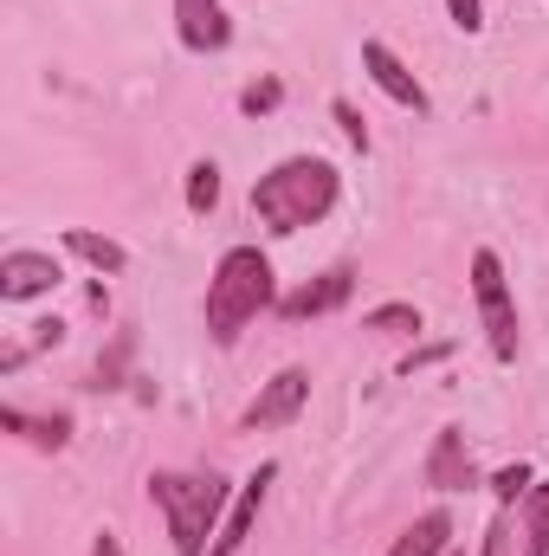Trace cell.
Masks as SVG:
<instances>
[{
	"label": "cell",
	"mask_w": 549,
	"mask_h": 556,
	"mask_svg": "<svg viewBox=\"0 0 549 556\" xmlns=\"http://www.w3.org/2000/svg\"><path fill=\"white\" fill-rule=\"evenodd\" d=\"M330 207H336V168L323 155H291L253 181V214L266 233H297V227L323 220Z\"/></svg>",
	"instance_id": "6da1fadb"
},
{
	"label": "cell",
	"mask_w": 549,
	"mask_h": 556,
	"mask_svg": "<svg viewBox=\"0 0 549 556\" xmlns=\"http://www.w3.org/2000/svg\"><path fill=\"white\" fill-rule=\"evenodd\" d=\"M266 304H272V266H266V253L233 247V253L214 266V278H207V330H214V343L233 350L240 330H246Z\"/></svg>",
	"instance_id": "7a4b0ae2"
},
{
	"label": "cell",
	"mask_w": 549,
	"mask_h": 556,
	"mask_svg": "<svg viewBox=\"0 0 549 556\" xmlns=\"http://www.w3.org/2000/svg\"><path fill=\"white\" fill-rule=\"evenodd\" d=\"M149 498L162 505L175 551L207 556L214 518L227 511V479H220V472H155V479H149Z\"/></svg>",
	"instance_id": "3957f363"
},
{
	"label": "cell",
	"mask_w": 549,
	"mask_h": 556,
	"mask_svg": "<svg viewBox=\"0 0 549 556\" xmlns=\"http://www.w3.org/2000/svg\"><path fill=\"white\" fill-rule=\"evenodd\" d=\"M472 291H478V317H485L491 356L518 363V304H511V285H505L498 253H472Z\"/></svg>",
	"instance_id": "277c9868"
},
{
	"label": "cell",
	"mask_w": 549,
	"mask_h": 556,
	"mask_svg": "<svg viewBox=\"0 0 549 556\" xmlns=\"http://www.w3.org/2000/svg\"><path fill=\"white\" fill-rule=\"evenodd\" d=\"M278 479V466H259L246 485H240V498H233V511H227V525H220V538L207 544V556H240L246 551V538H253V525H259V505H266V485Z\"/></svg>",
	"instance_id": "5b68a950"
},
{
	"label": "cell",
	"mask_w": 549,
	"mask_h": 556,
	"mask_svg": "<svg viewBox=\"0 0 549 556\" xmlns=\"http://www.w3.org/2000/svg\"><path fill=\"white\" fill-rule=\"evenodd\" d=\"M310 402V376L304 369H278L272 382L259 389V402L246 408V433H259V427H284V420H297V408Z\"/></svg>",
	"instance_id": "8992f818"
},
{
	"label": "cell",
	"mask_w": 549,
	"mask_h": 556,
	"mask_svg": "<svg viewBox=\"0 0 549 556\" xmlns=\"http://www.w3.org/2000/svg\"><path fill=\"white\" fill-rule=\"evenodd\" d=\"M175 33H181L188 52H220V46L233 39L220 0H175Z\"/></svg>",
	"instance_id": "52a82bcc"
},
{
	"label": "cell",
	"mask_w": 549,
	"mask_h": 556,
	"mask_svg": "<svg viewBox=\"0 0 549 556\" xmlns=\"http://www.w3.org/2000/svg\"><path fill=\"white\" fill-rule=\"evenodd\" d=\"M349 291H356V273L349 266H330L323 278H310L304 291H291L278 311L291 317V324H304V317H323V311H336V304H349Z\"/></svg>",
	"instance_id": "ba28073f"
},
{
	"label": "cell",
	"mask_w": 549,
	"mask_h": 556,
	"mask_svg": "<svg viewBox=\"0 0 549 556\" xmlns=\"http://www.w3.org/2000/svg\"><path fill=\"white\" fill-rule=\"evenodd\" d=\"M362 65H369V78L401 104V111H426V91H420V78H413L408 65L382 46V39H362Z\"/></svg>",
	"instance_id": "9c48e42d"
},
{
	"label": "cell",
	"mask_w": 549,
	"mask_h": 556,
	"mask_svg": "<svg viewBox=\"0 0 549 556\" xmlns=\"http://www.w3.org/2000/svg\"><path fill=\"white\" fill-rule=\"evenodd\" d=\"M52 285H59L52 253H7V260H0V298H7V304H26V298H39V291H52Z\"/></svg>",
	"instance_id": "30bf717a"
},
{
	"label": "cell",
	"mask_w": 549,
	"mask_h": 556,
	"mask_svg": "<svg viewBox=\"0 0 549 556\" xmlns=\"http://www.w3.org/2000/svg\"><path fill=\"white\" fill-rule=\"evenodd\" d=\"M426 485H439V492H465V485H472V453H465V433H459V427H439V433H433Z\"/></svg>",
	"instance_id": "8fae6325"
},
{
	"label": "cell",
	"mask_w": 549,
	"mask_h": 556,
	"mask_svg": "<svg viewBox=\"0 0 549 556\" xmlns=\"http://www.w3.org/2000/svg\"><path fill=\"white\" fill-rule=\"evenodd\" d=\"M446 538H452V518H446V511H426V518H413L408 531H401V544L388 556H439Z\"/></svg>",
	"instance_id": "7c38bea8"
},
{
	"label": "cell",
	"mask_w": 549,
	"mask_h": 556,
	"mask_svg": "<svg viewBox=\"0 0 549 556\" xmlns=\"http://www.w3.org/2000/svg\"><path fill=\"white\" fill-rule=\"evenodd\" d=\"M65 253H78V260H85V266H98V273H124V266H130V253H124L117 240L85 233V227H72V233H65Z\"/></svg>",
	"instance_id": "4fadbf2b"
},
{
	"label": "cell",
	"mask_w": 549,
	"mask_h": 556,
	"mask_svg": "<svg viewBox=\"0 0 549 556\" xmlns=\"http://www.w3.org/2000/svg\"><path fill=\"white\" fill-rule=\"evenodd\" d=\"M524 556H549V485L524 492Z\"/></svg>",
	"instance_id": "5bb4252c"
},
{
	"label": "cell",
	"mask_w": 549,
	"mask_h": 556,
	"mask_svg": "<svg viewBox=\"0 0 549 556\" xmlns=\"http://www.w3.org/2000/svg\"><path fill=\"white\" fill-rule=\"evenodd\" d=\"M0 427H13V433H26V440H39V446H65V433H72V420H65V415L26 420L20 408H0Z\"/></svg>",
	"instance_id": "9a60e30c"
},
{
	"label": "cell",
	"mask_w": 549,
	"mask_h": 556,
	"mask_svg": "<svg viewBox=\"0 0 549 556\" xmlns=\"http://www.w3.org/2000/svg\"><path fill=\"white\" fill-rule=\"evenodd\" d=\"M214 201H220V168L214 162H194L188 168V207L194 214H214Z\"/></svg>",
	"instance_id": "2e32d148"
},
{
	"label": "cell",
	"mask_w": 549,
	"mask_h": 556,
	"mask_svg": "<svg viewBox=\"0 0 549 556\" xmlns=\"http://www.w3.org/2000/svg\"><path fill=\"white\" fill-rule=\"evenodd\" d=\"M369 330H420V311L413 304H382V311H369Z\"/></svg>",
	"instance_id": "e0dca14e"
},
{
	"label": "cell",
	"mask_w": 549,
	"mask_h": 556,
	"mask_svg": "<svg viewBox=\"0 0 549 556\" xmlns=\"http://www.w3.org/2000/svg\"><path fill=\"white\" fill-rule=\"evenodd\" d=\"M531 485H537V479H531V466H505V472H498V479H491V492H498V498H505V505H518V498H524V492H531Z\"/></svg>",
	"instance_id": "ac0fdd59"
},
{
	"label": "cell",
	"mask_w": 549,
	"mask_h": 556,
	"mask_svg": "<svg viewBox=\"0 0 549 556\" xmlns=\"http://www.w3.org/2000/svg\"><path fill=\"white\" fill-rule=\"evenodd\" d=\"M278 98H284L278 78H266V85H253V91L240 98V111H246V117H266V111H278Z\"/></svg>",
	"instance_id": "d6986e66"
},
{
	"label": "cell",
	"mask_w": 549,
	"mask_h": 556,
	"mask_svg": "<svg viewBox=\"0 0 549 556\" xmlns=\"http://www.w3.org/2000/svg\"><path fill=\"white\" fill-rule=\"evenodd\" d=\"M446 13H452L459 33H478L485 26V0H446Z\"/></svg>",
	"instance_id": "ffe728a7"
},
{
	"label": "cell",
	"mask_w": 549,
	"mask_h": 556,
	"mask_svg": "<svg viewBox=\"0 0 549 556\" xmlns=\"http://www.w3.org/2000/svg\"><path fill=\"white\" fill-rule=\"evenodd\" d=\"M330 117L343 124V137L356 142V149H369V130H362V117H356V104H343V98H336V104H330Z\"/></svg>",
	"instance_id": "44dd1931"
},
{
	"label": "cell",
	"mask_w": 549,
	"mask_h": 556,
	"mask_svg": "<svg viewBox=\"0 0 549 556\" xmlns=\"http://www.w3.org/2000/svg\"><path fill=\"white\" fill-rule=\"evenodd\" d=\"M478 556H511V525H505V518H491V525H485V551Z\"/></svg>",
	"instance_id": "7402d4cb"
},
{
	"label": "cell",
	"mask_w": 549,
	"mask_h": 556,
	"mask_svg": "<svg viewBox=\"0 0 549 556\" xmlns=\"http://www.w3.org/2000/svg\"><path fill=\"white\" fill-rule=\"evenodd\" d=\"M52 343H65V324H59V317L33 324V350H52Z\"/></svg>",
	"instance_id": "603a6c76"
},
{
	"label": "cell",
	"mask_w": 549,
	"mask_h": 556,
	"mask_svg": "<svg viewBox=\"0 0 549 556\" xmlns=\"http://www.w3.org/2000/svg\"><path fill=\"white\" fill-rule=\"evenodd\" d=\"M91 556H124V544H117V538H111V531H104V538H98V544H91Z\"/></svg>",
	"instance_id": "cb8c5ba5"
},
{
	"label": "cell",
	"mask_w": 549,
	"mask_h": 556,
	"mask_svg": "<svg viewBox=\"0 0 549 556\" xmlns=\"http://www.w3.org/2000/svg\"><path fill=\"white\" fill-rule=\"evenodd\" d=\"M446 556H459V551H446Z\"/></svg>",
	"instance_id": "d4e9b609"
}]
</instances>
